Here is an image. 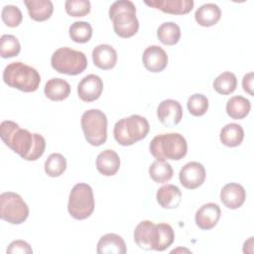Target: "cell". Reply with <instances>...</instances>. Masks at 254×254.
Returning <instances> with one entry per match:
<instances>
[{"label":"cell","instance_id":"44dd1931","mask_svg":"<svg viewBox=\"0 0 254 254\" xmlns=\"http://www.w3.org/2000/svg\"><path fill=\"white\" fill-rule=\"evenodd\" d=\"M156 198L163 208H177L182 201V191L175 185H166L158 190Z\"/></svg>","mask_w":254,"mask_h":254},{"label":"cell","instance_id":"ac0fdd59","mask_svg":"<svg viewBox=\"0 0 254 254\" xmlns=\"http://www.w3.org/2000/svg\"><path fill=\"white\" fill-rule=\"evenodd\" d=\"M96 252L98 254H125L126 244L123 238L115 233H107L100 237Z\"/></svg>","mask_w":254,"mask_h":254},{"label":"cell","instance_id":"d4e9b609","mask_svg":"<svg viewBox=\"0 0 254 254\" xmlns=\"http://www.w3.org/2000/svg\"><path fill=\"white\" fill-rule=\"evenodd\" d=\"M155 223L150 220L141 221L134 230V240L139 248L143 250H152V239Z\"/></svg>","mask_w":254,"mask_h":254},{"label":"cell","instance_id":"8992f818","mask_svg":"<svg viewBox=\"0 0 254 254\" xmlns=\"http://www.w3.org/2000/svg\"><path fill=\"white\" fill-rule=\"evenodd\" d=\"M51 64L60 73L77 75L86 68L87 59L82 52L63 47L53 54Z\"/></svg>","mask_w":254,"mask_h":254},{"label":"cell","instance_id":"f546056e","mask_svg":"<svg viewBox=\"0 0 254 254\" xmlns=\"http://www.w3.org/2000/svg\"><path fill=\"white\" fill-rule=\"evenodd\" d=\"M237 86V78L234 73L230 71H224L220 73L213 81L214 90L222 95H228L232 93Z\"/></svg>","mask_w":254,"mask_h":254},{"label":"cell","instance_id":"d6986e66","mask_svg":"<svg viewBox=\"0 0 254 254\" xmlns=\"http://www.w3.org/2000/svg\"><path fill=\"white\" fill-rule=\"evenodd\" d=\"M96 168L103 176H114L120 168V159L118 154L109 149L99 153L96 158Z\"/></svg>","mask_w":254,"mask_h":254},{"label":"cell","instance_id":"8d00e7d4","mask_svg":"<svg viewBox=\"0 0 254 254\" xmlns=\"http://www.w3.org/2000/svg\"><path fill=\"white\" fill-rule=\"evenodd\" d=\"M7 254H17V253H21V254H31L33 253V249L30 246V244L24 240H15L13 242H11L6 250Z\"/></svg>","mask_w":254,"mask_h":254},{"label":"cell","instance_id":"74e56055","mask_svg":"<svg viewBox=\"0 0 254 254\" xmlns=\"http://www.w3.org/2000/svg\"><path fill=\"white\" fill-rule=\"evenodd\" d=\"M242 87L245 92L253 96V72H248L243 76Z\"/></svg>","mask_w":254,"mask_h":254},{"label":"cell","instance_id":"e0dca14e","mask_svg":"<svg viewBox=\"0 0 254 254\" xmlns=\"http://www.w3.org/2000/svg\"><path fill=\"white\" fill-rule=\"evenodd\" d=\"M92 60L97 67L104 70L111 69L116 65L117 53L110 45L101 44L93 49Z\"/></svg>","mask_w":254,"mask_h":254},{"label":"cell","instance_id":"9a60e30c","mask_svg":"<svg viewBox=\"0 0 254 254\" xmlns=\"http://www.w3.org/2000/svg\"><path fill=\"white\" fill-rule=\"evenodd\" d=\"M145 4L173 15L188 14L192 10L194 5L192 0H151L145 1Z\"/></svg>","mask_w":254,"mask_h":254},{"label":"cell","instance_id":"5bb4252c","mask_svg":"<svg viewBox=\"0 0 254 254\" xmlns=\"http://www.w3.org/2000/svg\"><path fill=\"white\" fill-rule=\"evenodd\" d=\"M221 215V210L218 204L208 202L201 205L195 212V224L202 230H209L213 228Z\"/></svg>","mask_w":254,"mask_h":254},{"label":"cell","instance_id":"1f68e13d","mask_svg":"<svg viewBox=\"0 0 254 254\" xmlns=\"http://www.w3.org/2000/svg\"><path fill=\"white\" fill-rule=\"evenodd\" d=\"M44 167L45 172L49 177H60L66 169V160L62 154L53 153L46 160Z\"/></svg>","mask_w":254,"mask_h":254},{"label":"cell","instance_id":"484cf974","mask_svg":"<svg viewBox=\"0 0 254 254\" xmlns=\"http://www.w3.org/2000/svg\"><path fill=\"white\" fill-rule=\"evenodd\" d=\"M219 138L224 146L237 147L244 139V130L236 123H229L221 129Z\"/></svg>","mask_w":254,"mask_h":254},{"label":"cell","instance_id":"d590c367","mask_svg":"<svg viewBox=\"0 0 254 254\" xmlns=\"http://www.w3.org/2000/svg\"><path fill=\"white\" fill-rule=\"evenodd\" d=\"M1 16L4 24L11 28L18 27L23 20V15L21 10L14 5L4 6L2 9Z\"/></svg>","mask_w":254,"mask_h":254},{"label":"cell","instance_id":"cb8c5ba5","mask_svg":"<svg viewBox=\"0 0 254 254\" xmlns=\"http://www.w3.org/2000/svg\"><path fill=\"white\" fill-rule=\"evenodd\" d=\"M221 17L220 8L213 3H206L201 5L194 13L196 23L202 27L214 26Z\"/></svg>","mask_w":254,"mask_h":254},{"label":"cell","instance_id":"e575fe53","mask_svg":"<svg viewBox=\"0 0 254 254\" xmlns=\"http://www.w3.org/2000/svg\"><path fill=\"white\" fill-rule=\"evenodd\" d=\"M65 12L71 17H83L90 12L88 0H67L64 3Z\"/></svg>","mask_w":254,"mask_h":254},{"label":"cell","instance_id":"7402d4cb","mask_svg":"<svg viewBox=\"0 0 254 254\" xmlns=\"http://www.w3.org/2000/svg\"><path fill=\"white\" fill-rule=\"evenodd\" d=\"M24 4L27 7L29 16L37 22L50 19L54 12V5L50 0H25Z\"/></svg>","mask_w":254,"mask_h":254},{"label":"cell","instance_id":"5b68a950","mask_svg":"<svg viewBox=\"0 0 254 254\" xmlns=\"http://www.w3.org/2000/svg\"><path fill=\"white\" fill-rule=\"evenodd\" d=\"M150 125L147 119L138 114L120 119L114 125L113 135L118 144L131 146L144 139L149 133Z\"/></svg>","mask_w":254,"mask_h":254},{"label":"cell","instance_id":"4fadbf2b","mask_svg":"<svg viewBox=\"0 0 254 254\" xmlns=\"http://www.w3.org/2000/svg\"><path fill=\"white\" fill-rule=\"evenodd\" d=\"M142 62L146 69L151 72H160L164 70L168 64V56L166 52L159 46L153 45L143 53Z\"/></svg>","mask_w":254,"mask_h":254},{"label":"cell","instance_id":"4316f807","mask_svg":"<svg viewBox=\"0 0 254 254\" xmlns=\"http://www.w3.org/2000/svg\"><path fill=\"white\" fill-rule=\"evenodd\" d=\"M250 108V101L241 95L231 97L226 103V112L228 116L235 120L245 118L248 115Z\"/></svg>","mask_w":254,"mask_h":254},{"label":"cell","instance_id":"7a4b0ae2","mask_svg":"<svg viewBox=\"0 0 254 254\" xmlns=\"http://www.w3.org/2000/svg\"><path fill=\"white\" fill-rule=\"evenodd\" d=\"M108 13L117 36L127 39L138 32L139 21L136 17V7L132 1H115L110 6Z\"/></svg>","mask_w":254,"mask_h":254},{"label":"cell","instance_id":"8fae6325","mask_svg":"<svg viewBox=\"0 0 254 254\" xmlns=\"http://www.w3.org/2000/svg\"><path fill=\"white\" fill-rule=\"evenodd\" d=\"M157 116L164 126L174 127L178 125L183 118V108L177 100L166 99L159 104Z\"/></svg>","mask_w":254,"mask_h":254},{"label":"cell","instance_id":"4dcf8cb0","mask_svg":"<svg viewBox=\"0 0 254 254\" xmlns=\"http://www.w3.org/2000/svg\"><path fill=\"white\" fill-rule=\"evenodd\" d=\"M68 34L70 39L75 43H87L92 36V27L87 22L76 21L70 25Z\"/></svg>","mask_w":254,"mask_h":254},{"label":"cell","instance_id":"30bf717a","mask_svg":"<svg viewBox=\"0 0 254 254\" xmlns=\"http://www.w3.org/2000/svg\"><path fill=\"white\" fill-rule=\"evenodd\" d=\"M180 183L188 190H195L200 187L205 180L204 167L198 162L186 164L179 174Z\"/></svg>","mask_w":254,"mask_h":254},{"label":"cell","instance_id":"9c48e42d","mask_svg":"<svg viewBox=\"0 0 254 254\" xmlns=\"http://www.w3.org/2000/svg\"><path fill=\"white\" fill-rule=\"evenodd\" d=\"M29 216V207L16 192L5 191L0 194V217L11 224H21Z\"/></svg>","mask_w":254,"mask_h":254},{"label":"cell","instance_id":"3957f363","mask_svg":"<svg viewBox=\"0 0 254 254\" xmlns=\"http://www.w3.org/2000/svg\"><path fill=\"white\" fill-rule=\"evenodd\" d=\"M150 153L157 160H182L188 152V144L180 133L160 134L150 143Z\"/></svg>","mask_w":254,"mask_h":254},{"label":"cell","instance_id":"7c38bea8","mask_svg":"<svg viewBox=\"0 0 254 254\" xmlns=\"http://www.w3.org/2000/svg\"><path fill=\"white\" fill-rule=\"evenodd\" d=\"M102 90V79L96 74H88L84 76L77 85V95L84 102H92L98 99Z\"/></svg>","mask_w":254,"mask_h":254},{"label":"cell","instance_id":"603a6c76","mask_svg":"<svg viewBox=\"0 0 254 254\" xmlns=\"http://www.w3.org/2000/svg\"><path fill=\"white\" fill-rule=\"evenodd\" d=\"M44 92L49 99L53 101H62L68 97L70 93V85L63 78L54 77L46 82Z\"/></svg>","mask_w":254,"mask_h":254},{"label":"cell","instance_id":"83f0119b","mask_svg":"<svg viewBox=\"0 0 254 254\" xmlns=\"http://www.w3.org/2000/svg\"><path fill=\"white\" fill-rule=\"evenodd\" d=\"M173 174V168L166 160H156L149 167V175L151 179L158 184L169 182L172 179Z\"/></svg>","mask_w":254,"mask_h":254},{"label":"cell","instance_id":"6da1fadb","mask_svg":"<svg viewBox=\"0 0 254 254\" xmlns=\"http://www.w3.org/2000/svg\"><path fill=\"white\" fill-rule=\"evenodd\" d=\"M0 137L4 144L27 161H36L46 149L45 138L38 133H31L11 120L0 124Z\"/></svg>","mask_w":254,"mask_h":254},{"label":"cell","instance_id":"2e32d148","mask_svg":"<svg viewBox=\"0 0 254 254\" xmlns=\"http://www.w3.org/2000/svg\"><path fill=\"white\" fill-rule=\"evenodd\" d=\"M246 198L244 188L237 183H229L220 190V200L230 209H236L242 206Z\"/></svg>","mask_w":254,"mask_h":254},{"label":"cell","instance_id":"836d02e7","mask_svg":"<svg viewBox=\"0 0 254 254\" xmlns=\"http://www.w3.org/2000/svg\"><path fill=\"white\" fill-rule=\"evenodd\" d=\"M188 110L193 116H202L208 109V99L200 93H194L188 99Z\"/></svg>","mask_w":254,"mask_h":254},{"label":"cell","instance_id":"ffe728a7","mask_svg":"<svg viewBox=\"0 0 254 254\" xmlns=\"http://www.w3.org/2000/svg\"><path fill=\"white\" fill-rule=\"evenodd\" d=\"M174 239L175 232L170 224H155L152 239V250L164 251L173 244Z\"/></svg>","mask_w":254,"mask_h":254},{"label":"cell","instance_id":"277c9868","mask_svg":"<svg viewBox=\"0 0 254 254\" xmlns=\"http://www.w3.org/2000/svg\"><path fill=\"white\" fill-rule=\"evenodd\" d=\"M3 80L10 87L24 92H33L40 85L41 75L36 68L21 62H14L4 68Z\"/></svg>","mask_w":254,"mask_h":254},{"label":"cell","instance_id":"ba28073f","mask_svg":"<svg viewBox=\"0 0 254 254\" xmlns=\"http://www.w3.org/2000/svg\"><path fill=\"white\" fill-rule=\"evenodd\" d=\"M86 141L92 146H101L107 139V117L99 109L85 111L80 120Z\"/></svg>","mask_w":254,"mask_h":254},{"label":"cell","instance_id":"52a82bcc","mask_svg":"<svg viewBox=\"0 0 254 254\" xmlns=\"http://www.w3.org/2000/svg\"><path fill=\"white\" fill-rule=\"evenodd\" d=\"M67 210L71 217L82 220L89 217L94 210V197L91 187L84 183L76 184L70 190Z\"/></svg>","mask_w":254,"mask_h":254},{"label":"cell","instance_id":"f1b7e54d","mask_svg":"<svg viewBox=\"0 0 254 254\" xmlns=\"http://www.w3.org/2000/svg\"><path fill=\"white\" fill-rule=\"evenodd\" d=\"M157 37L162 44L173 46L180 41L181 29L174 22H165L158 28Z\"/></svg>","mask_w":254,"mask_h":254},{"label":"cell","instance_id":"d6a6232c","mask_svg":"<svg viewBox=\"0 0 254 254\" xmlns=\"http://www.w3.org/2000/svg\"><path fill=\"white\" fill-rule=\"evenodd\" d=\"M21 45L13 35H2L0 39V55L3 59L14 58L19 55Z\"/></svg>","mask_w":254,"mask_h":254}]
</instances>
